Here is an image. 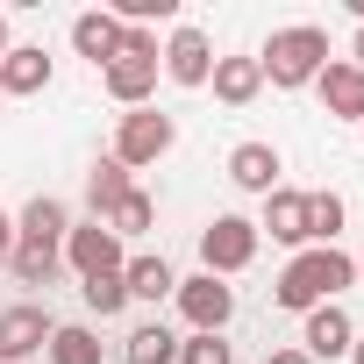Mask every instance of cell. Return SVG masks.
<instances>
[{
    "mask_svg": "<svg viewBox=\"0 0 364 364\" xmlns=\"http://www.w3.org/2000/svg\"><path fill=\"white\" fill-rule=\"evenodd\" d=\"M343 286H357V257H350L343 243H314V250H293V257H286V272L272 279V300H279L286 314H307V307L336 300Z\"/></svg>",
    "mask_w": 364,
    "mask_h": 364,
    "instance_id": "obj_1",
    "label": "cell"
},
{
    "mask_svg": "<svg viewBox=\"0 0 364 364\" xmlns=\"http://www.w3.org/2000/svg\"><path fill=\"white\" fill-rule=\"evenodd\" d=\"M321 65H328V29H314V22L272 29V43L257 50V72H264L279 93H293V86H314V79H321Z\"/></svg>",
    "mask_w": 364,
    "mask_h": 364,
    "instance_id": "obj_2",
    "label": "cell"
},
{
    "mask_svg": "<svg viewBox=\"0 0 364 364\" xmlns=\"http://www.w3.org/2000/svg\"><path fill=\"white\" fill-rule=\"evenodd\" d=\"M257 222L250 215H215L208 229H200V272L208 279H236V272H250L257 264Z\"/></svg>",
    "mask_w": 364,
    "mask_h": 364,
    "instance_id": "obj_3",
    "label": "cell"
},
{
    "mask_svg": "<svg viewBox=\"0 0 364 364\" xmlns=\"http://www.w3.org/2000/svg\"><path fill=\"white\" fill-rule=\"evenodd\" d=\"M178 143V122L164 114V107H129L122 122H114V164H129V171H143V164H157L164 150Z\"/></svg>",
    "mask_w": 364,
    "mask_h": 364,
    "instance_id": "obj_4",
    "label": "cell"
},
{
    "mask_svg": "<svg viewBox=\"0 0 364 364\" xmlns=\"http://www.w3.org/2000/svg\"><path fill=\"white\" fill-rule=\"evenodd\" d=\"M178 321H186V336H222L229 321H236V286L229 279H178Z\"/></svg>",
    "mask_w": 364,
    "mask_h": 364,
    "instance_id": "obj_5",
    "label": "cell"
},
{
    "mask_svg": "<svg viewBox=\"0 0 364 364\" xmlns=\"http://www.w3.org/2000/svg\"><path fill=\"white\" fill-rule=\"evenodd\" d=\"M50 307L22 300V307H0V364H36L50 350Z\"/></svg>",
    "mask_w": 364,
    "mask_h": 364,
    "instance_id": "obj_6",
    "label": "cell"
},
{
    "mask_svg": "<svg viewBox=\"0 0 364 364\" xmlns=\"http://www.w3.org/2000/svg\"><path fill=\"white\" fill-rule=\"evenodd\" d=\"M157 72H164L171 86H208V72H215V43H208V29L178 22V29L164 36V50H157Z\"/></svg>",
    "mask_w": 364,
    "mask_h": 364,
    "instance_id": "obj_7",
    "label": "cell"
},
{
    "mask_svg": "<svg viewBox=\"0 0 364 364\" xmlns=\"http://www.w3.org/2000/svg\"><path fill=\"white\" fill-rule=\"evenodd\" d=\"M65 264H72L79 279H100V272H122L129 257H122V236H114L107 222H79V229L65 236Z\"/></svg>",
    "mask_w": 364,
    "mask_h": 364,
    "instance_id": "obj_8",
    "label": "cell"
},
{
    "mask_svg": "<svg viewBox=\"0 0 364 364\" xmlns=\"http://www.w3.org/2000/svg\"><path fill=\"white\" fill-rule=\"evenodd\" d=\"M350 343H357V321L343 314V300H321V307H307V321H300V350L321 364V357H350Z\"/></svg>",
    "mask_w": 364,
    "mask_h": 364,
    "instance_id": "obj_9",
    "label": "cell"
},
{
    "mask_svg": "<svg viewBox=\"0 0 364 364\" xmlns=\"http://www.w3.org/2000/svg\"><path fill=\"white\" fill-rule=\"evenodd\" d=\"M314 93H321L328 122H364V72H357L350 58H328L321 79H314Z\"/></svg>",
    "mask_w": 364,
    "mask_h": 364,
    "instance_id": "obj_10",
    "label": "cell"
},
{
    "mask_svg": "<svg viewBox=\"0 0 364 364\" xmlns=\"http://www.w3.org/2000/svg\"><path fill=\"white\" fill-rule=\"evenodd\" d=\"M50 50L43 43H8V58H0V93L8 100H29V93H43L50 86Z\"/></svg>",
    "mask_w": 364,
    "mask_h": 364,
    "instance_id": "obj_11",
    "label": "cell"
},
{
    "mask_svg": "<svg viewBox=\"0 0 364 364\" xmlns=\"http://www.w3.org/2000/svg\"><path fill=\"white\" fill-rule=\"evenodd\" d=\"M272 229V243H286V250H307V193L300 186H279V193H264V222H257V236Z\"/></svg>",
    "mask_w": 364,
    "mask_h": 364,
    "instance_id": "obj_12",
    "label": "cell"
},
{
    "mask_svg": "<svg viewBox=\"0 0 364 364\" xmlns=\"http://www.w3.org/2000/svg\"><path fill=\"white\" fill-rule=\"evenodd\" d=\"M72 50L86 58V65H114V50H122V22L107 15V8H86V15H72Z\"/></svg>",
    "mask_w": 364,
    "mask_h": 364,
    "instance_id": "obj_13",
    "label": "cell"
},
{
    "mask_svg": "<svg viewBox=\"0 0 364 364\" xmlns=\"http://www.w3.org/2000/svg\"><path fill=\"white\" fill-rule=\"evenodd\" d=\"M279 171H286V157L272 143H236L229 150V178L243 193H279Z\"/></svg>",
    "mask_w": 364,
    "mask_h": 364,
    "instance_id": "obj_14",
    "label": "cell"
},
{
    "mask_svg": "<svg viewBox=\"0 0 364 364\" xmlns=\"http://www.w3.org/2000/svg\"><path fill=\"white\" fill-rule=\"evenodd\" d=\"M15 236H22V243H50V250H65V236H72V208L50 200V193H36V200L15 215Z\"/></svg>",
    "mask_w": 364,
    "mask_h": 364,
    "instance_id": "obj_15",
    "label": "cell"
},
{
    "mask_svg": "<svg viewBox=\"0 0 364 364\" xmlns=\"http://www.w3.org/2000/svg\"><path fill=\"white\" fill-rule=\"evenodd\" d=\"M208 86H215V100H222V107H250V100L264 93V72H257V58H215Z\"/></svg>",
    "mask_w": 364,
    "mask_h": 364,
    "instance_id": "obj_16",
    "label": "cell"
},
{
    "mask_svg": "<svg viewBox=\"0 0 364 364\" xmlns=\"http://www.w3.org/2000/svg\"><path fill=\"white\" fill-rule=\"evenodd\" d=\"M136 193V178H129V164H114V157H100L93 171H86V208H93V222H107L122 200Z\"/></svg>",
    "mask_w": 364,
    "mask_h": 364,
    "instance_id": "obj_17",
    "label": "cell"
},
{
    "mask_svg": "<svg viewBox=\"0 0 364 364\" xmlns=\"http://www.w3.org/2000/svg\"><path fill=\"white\" fill-rule=\"evenodd\" d=\"M100 86H107V100H122V107H150V93H157V65H129V58H114V65L100 72Z\"/></svg>",
    "mask_w": 364,
    "mask_h": 364,
    "instance_id": "obj_18",
    "label": "cell"
},
{
    "mask_svg": "<svg viewBox=\"0 0 364 364\" xmlns=\"http://www.w3.org/2000/svg\"><path fill=\"white\" fill-rule=\"evenodd\" d=\"M122 286H129V300H150V307H157V300L178 293V272H171L164 257H129V264H122Z\"/></svg>",
    "mask_w": 364,
    "mask_h": 364,
    "instance_id": "obj_19",
    "label": "cell"
},
{
    "mask_svg": "<svg viewBox=\"0 0 364 364\" xmlns=\"http://www.w3.org/2000/svg\"><path fill=\"white\" fill-rule=\"evenodd\" d=\"M43 357H50V364H100V336H93L86 321H58Z\"/></svg>",
    "mask_w": 364,
    "mask_h": 364,
    "instance_id": "obj_20",
    "label": "cell"
},
{
    "mask_svg": "<svg viewBox=\"0 0 364 364\" xmlns=\"http://www.w3.org/2000/svg\"><path fill=\"white\" fill-rule=\"evenodd\" d=\"M8 272H15L22 286H50V279L65 272V250H50V243H15V257H8Z\"/></svg>",
    "mask_w": 364,
    "mask_h": 364,
    "instance_id": "obj_21",
    "label": "cell"
},
{
    "mask_svg": "<svg viewBox=\"0 0 364 364\" xmlns=\"http://www.w3.org/2000/svg\"><path fill=\"white\" fill-rule=\"evenodd\" d=\"M343 215H350L343 193H328V186L307 193V250H314V243H336V236H343Z\"/></svg>",
    "mask_w": 364,
    "mask_h": 364,
    "instance_id": "obj_22",
    "label": "cell"
},
{
    "mask_svg": "<svg viewBox=\"0 0 364 364\" xmlns=\"http://www.w3.org/2000/svg\"><path fill=\"white\" fill-rule=\"evenodd\" d=\"M129 364H178V336H171L164 321L129 328Z\"/></svg>",
    "mask_w": 364,
    "mask_h": 364,
    "instance_id": "obj_23",
    "label": "cell"
},
{
    "mask_svg": "<svg viewBox=\"0 0 364 364\" xmlns=\"http://www.w3.org/2000/svg\"><path fill=\"white\" fill-rule=\"evenodd\" d=\"M79 300H86L100 321H114V314L129 307V286H122V272H100V279H79Z\"/></svg>",
    "mask_w": 364,
    "mask_h": 364,
    "instance_id": "obj_24",
    "label": "cell"
},
{
    "mask_svg": "<svg viewBox=\"0 0 364 364\" xmlns=\"http://www.w3.org/2000/svg\"><path fill=\"white\" fill-rule=\"evenodd\" d=\"M150 222H157V200H150V193H143V186H136V193H129V200H122V208H114V215H107V229H114V236H122V243H129V236H143V229H150Z\"/></svg>",
    "mask_w": 364,
    "mask_h": 364,
    "instance_id": "obj_25",
    "label": "cell"
},
{
    "mask_svg": "<svg viewBox=\"0 0 364 364\" xmlns=\"http://www.w3.org/2000/svg\"><path fill=\"white\" fill-rule=\"evenodd\" d=\"M178 364H236L222 336H178Z\"/></svg>",
    "mask_w": 364,
    "mask_h": 364,
    "instance_id": "obj_26",
    "label": "cell"
},
{
    "mask_svg": "<svg viewBox=\"0 0 364 364\" xmlns=\"http://www.w3.org/2000/svg\"><path fill=\"white\" fill-rule=\"evenodd\" d=\"M264 364H314L300 343H279V350H264Z\"/></svg>",
    "mask_w": 364,
    "mask_h": 364,
    "instance_id": "obj_27",
    "label": "cell"
},
{
    "mask_svg": "<svg viewBox=\"0 0 364 364\" xmlns=\"http://www.w3.org/2000/svg\"><path fill=\"white\" fill-rule=\"evenodd\" d=\"M15 243H22V236H15V215H8V208H0V264H8V257H15Z\"/></svg>",
    "mask_w": 364,
    "mask_h": 364,
    "instance_id": "obj_28",
    "label": "cell"
},
{
    "mask_svg": "<svg viewBox=\"0 0 364 364\" xmlns=\"http://www.w3.org/2000/svg\"><path fill=\"white\" fill-rule=\"evenodd\" d=\"M350 65H357V72H364V29H357V43H350Z\"/></svg>",
    "mask_w": 364,
    "mask_h": 364,
    "instance_id": "obj_29",
    "label": "cell"
},
{
    "mask_svg": "<svg viewBox=\"0 0 364 364\" xmlns=\"http://www.w3.org/2000/svg\"><path fill=\"white\" fill-rule=\"evenodd\" d=\"M0 58H8V8H0Z\"/></svg>",
    "mask_w": 364,
    "mask_h": 364,
    "instance_id": "obj_30",
    "label": "cell"
},
{
    "mask_svg": "<svg viewBox=\"0 0 364 364\" xmlns=\"http://www.w3.org/2000/svg\"><path fill=\"white\" fill-rule=\"evenodd\" d=\"M350 364H364V336H357V343H350Z\"/></svg>",
    "mask_w": 364,
    "mask_h": 364,
    "instance_id": "obj_31",
    "label": "cell"
},
{
    "mask_svg": "<svg viewBox=\"0 0 364 364\" xmlns=\"http://www.w3.org/2000/svg\"><path fill=\"white\" fill-rule=\"evenodd\" d=\"M357 272H364V257H357Z\"/></svg>",
    "mask_w": 364,
    "mask_h": 364,
    "instance_id": "obj_32",
    "label": "cell"
},
{
    "mask_svg": "<svg viewBox=\"0 0 364 364\" xmlns=\"http://www.w3.org/2000/svg\"><path fill=\"white\" fill-rule=\"evenodd\" d=\"M0 100H8V93H0Z\"/></svg>",
    "mask_w": 364,
    "mask_h": 364,
    "instance_id": "obj_33",
    "label": "cell"
},
{
    "mask_svg": "<svg viewBox=\"0 0 364 364\" xmlns=\"http://www.w3.org/2000/svg\"><path fill=\"white\" fill-rule=\"evenodd\" d=\"M357 129H364V122H357Z\"/></svg>",
    "mask_w": 364,
    "mask_h": 364,
    "instance_id": "obj_34",
    "label": "cell"
},
{
    "mask_svg": "<svg viewBox=\"0 0 364 364\" xmlns=\"http://www.w3.org/2000/svg\"><path fill=\"white\" fill-rule=\"evenodd\" d=\"M36 364H43V357H36Z\"/></svg>",
    "mask_w": 364,
    "mask_h": 364,
    "instance_id": "obj_35",
    "label": "cell"
}]
</instances>
